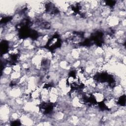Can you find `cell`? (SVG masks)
Masks as SVG:
<instances>
[{
	"label": "cell",
	"mask_w": 126,
	"mask_h": 126,
	"mask_svg": "<svg viewBox=\"0 0 126 126\" xmlns=\"http://www.w3.org/2000/svg\"><path fill=\"white\" fill-rule=\"evenodd\" d=\"M13 71L12 67L10 66H5L2 71V73L4 76H10L12 72Z\"/></svg>",
	"instance_id": "cell-1"
}]
</instances>
